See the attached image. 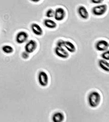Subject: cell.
I'll use <instances>...</instances> for the list:
<instances>
[{"mask_svg": "<svg viewBox=\"0 0 109 122\" xmlns=\"http://www.w3.org/2000/svg\"><path fill=\"white\" fill-rule=\"evenodd\" d=\"M28 35L25 32L21 31L18 33L16 37V40L19 44L24 43L28 40Z\"/></svg>", "mask_w": 109, "mask_h": 122, "instance_id": "8", "label": "cell"}, {"mask_svg": "<svg viewBox=\"0 0 109 122\" xmlns=\"http://www.w3.org/2000/svg\"><path fill=\"white\" fill-rule=\"evenodd\" d=\"M64 120V116L61 112H57L54 113L52 117V120L54 122H61Z\"/></svg>", "mask_w": 109, "mask_h": 122, "instance_id": "11", "label": "cell"}, {"mask_svg": "<svg viewBox=\"0 0 109 122\" xmlns=\"http://www.w3.org/2000/svg\"><path fill=\"white\" fill-rule=\"evenodd\" d=\"M104 0H91V1L94 4H100L102 3Z\"/></svg>", "mask_w": 109, "mask_h": 122, "instance_id": "20", "label": "cell"}, {"mask_svg": "<svg viewBox=\"0 0 109 122\" xmlns=\"http://www.w3.org/2000/svg\"><path fill=\"white\" fill-rule=\"evenodd\" d=\"M66 15L65 10L63 8L59 7L57 8L55 11L54 17L56 20L61 21L65 18Z\"/></svg>", "mask_w": 109, "mask_h": 122, "instance_id": "4", "label": "cell"}, {"mask_svg": "<svg viewBox=\"0 0 109 122\" xmlns=\"http://www.w3.org/2000/svg\"><path fill=\"white\" fill-rule=\"evenodd\" d=\"M109 43L108 41L104 40L98 41L96 45V49L99 51H105L109 49Z\"/></svg>", "mask_w": 109, "mask_h": 122, "instance_id": "5", "label": "cell"}, {"mask_svg": "<svg viewBox=\"0 0 109 122\" xmlns=\"http://www.w3.org/2000/svg\"><path fill=\"white\" fill-rule=\"evenodd\" d=\"M101 101V96L97 92H93L90 93L88 97L89 105L91 107L96 108L98 107Z\"/></svg>", "mask_w": 109, "mask_h": 122, "instance_id": "1", "label": "cell"}, {"mask_svg": "<svg viewBox=\"0 0 109 122\" xmlns=\"http://www.w3.org/2000/svg\"><path fill=\"white\" fill-rule=\"evenodd\" d=\"M101 57L104 60H109V51H104L101 55Z\"/></svg>", "mask_w": 109, "mask_h": 122, "instance_id": "17", "label": "cell"}, {"mask_svg": "<svg viewBox=\"0 0 109 122\" xmlns=\"http://www.w3.org/2000/svg\"><path fill=\"white\" fill-rule=\"evenodd\" d=\"M38 80L40 85L43 87H46L49 83V78L47 73L45 72L41 71L39 73Z\"/></svg>", "mask_w": 109, "mask_h": 122, "instance_id": "3", "label": "cell"}, {"mask_svg": "<svg viewBox=\"0 0 109 122\" xmlns=\"http://www.w3.org/2000/svg\"><path fill=\"white\" fill-rule=\"evenodd\" d=\"M44 25L50 29H54L57 26V24L54 21L50 19H46L44 20Z\"/></svg>", "mask_w": 109, "mask_h": 122, "instance_id": "13", "label": "cell"}, {"mask_svg": "<svg viewBox=\"0 0 109 122\" xmlns=\"http://www.w3.org/2000/svg\"><path fill=\"white\" fill-rule=\"evenodd\" d=\"M37 47V44L35 41L31 40L26 44L25 47V51L29 53H31L34 51Z\"/></svg>", "mask_w": 109, "mask_h": 122, "instance_id": "6", "label": "cell"}, {"mask_svg": "<svg viewBox=\"0 0 109 122\" xmlns=\"http://www.w3.org/2000/svg\"><path fill=\"white\" fill-rule=\"evenodd\" d=\"M29 54L26 51L23 52L22 54V57L24 59H27L29 57Z\"/></svg>", "mask_w": 109, "mask_h": 122, "instance_id": "19", "label": "cell"}, {"mask_svg": "<svg viewBox=\"0 0 109 122\" xmlns=\"http://www.w3.org/2000/svg\"><path fill=\"white\" fill-rule=\"evenodd\" d=\"M55 53L57 56L62 58H67L70 56L68 52L62 47L57 46L55 49Z\"/></svg>", "mask_w": 109, "mask_h": 122, "instance_id": "7", "label": "cell"}, {"mask_svg": "<svg viewBox=\"0 0 109 122\" xmlns=\"http://www.w3.org/2000/svg\"><path fill=\"white\" fill-rule=\"evenodd\" d=\"M70 52L74 53L76 51V48L75 45L70 41H65L64 47Z\"/></svg>", "mask_w": 109, "mask_h": 122, "instance_id": "12", "label": "cell"}, {"mask_svg": "<svg viewBox=\"0 0 109 122\" xmlns=\"http://www.w3.org/2000/svg\"><path fill=\"white\" fill-rule=\"evenodd\" d=\"M2 51L6 54H11L13 52L14 50L11 46L9 45H5L2 48Z\"/></svg>", "mask_w": 109, "mask_h": 122, "instance_id": "15", "label": "cell"}, {"mask_svg": "<svg viewBox=\"0 0 109 122\" xmlns=\"http://www.w3.org/2000/svg\"><path fill=\"white\" fill-rule=\"evenodd\" d=\"M30 0L33 2L37 3L40 1L41 0Z\"/></svg>", "mask_w": 109, "mask_h": 122, "instance_id": "21", "label": "cell"}, {"mask_svg": "<svg viewBox=\"0 0 109 122\" xmlns=\"http://www.w3.org/2000/svg\"><path fill=\"white\" fill-rule=\"evenodd\" d=\"M54 14L55 11L53 9H50L46 12V16L48 18H53L54 17Z\"/></svg>", "mask_w": 109, "mask_h": 122, "instance_id": "16", "label": "cell"}, {"mask_svg": "<svg viewBox=\"0 0 109 122\" xmlns=\"http://www.w3.org/2000/svg\"><path fill=\"white\" fill-rule=\"evenodd\" d=\"M78 14L81 17L85 20H87L89 17V14L87 8L83 6H81L78 9Z\"/></svg>", "mask_w": 109, "mask_h": 122, "instance_id": "9", "label": "cell"}, {"mask_svg": "<svg viewBox=\"0 0 109 122\" xmlns=\"http://www.w3.org/2000/svg\"><path fill=\"white\" fill-rule=\"evenodd\" d=\"M99 67L103 70L109 72V63L105 60H100L98 62Z\"/></svg>", "mask_w": 109, "mask_h": 122, "instance_id": "14", "label": "cell"}, {"mask_svg": "<svg viewBox=\"0 0 109 122\" xmlns=\"http://www.w3.org/2000/svg\"><path fill=\"white\" fill-rule=\"evenodd\" d=\"M64 42H65V41L60 40L57 41V47H64Z\"/></svg>", "mask_w": 109, "mask_h": 122, "instance_id": "18", "label": "cell"}, {"mask_svg": "<svg viewBox=\"0 0 109 122\" xmlns=\"http://www.w3.org/2000/svg\"><path fill=\"white\" fill-rule=\"evenodd\" d=\"M108 9L106 4L101 5L94 6L92 9L93 14L96 16L103 15L106 13Z\"/></svg>", "mask_w": 109, "mask_h": 122, "instance_id": "2", "label": "cell"}, {"mask_svg": "<svg viewBox=\"0 0 109 122\" xmlns=\"http://www.w3.org/2000/svg\"><path fill=\"white\" fill-rule=\"evenodd\" d=\"M31 29L33 32L38 36H41L43 34V30L41 26L38 24L33 23L31 26Z\"/></svg>", "mask_w": 109, "mask_h": 122, "instance_id": "10", "label": "cell"}]
</instances>
